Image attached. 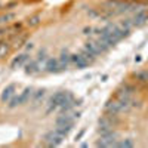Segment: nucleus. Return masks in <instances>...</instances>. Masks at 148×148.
I'll list each match as a JSON object with an SVG mask.
<instances>
[{
	"mask_svg": "<svg viewBox=\"0 0 148 148\" xmlns=\"http://www.w3.org/2000/svg\"><path fill=\"white\" fill-rule=\"evenodd\" d=\"M58 61H59V67H61V70H65V68L68 67V64L71 62V55H70L67 51H64L62 53H61V56L58 58Z\"/></svg>",
	"mask_w": 148,
	"mask_h": 148,
	"instance_id": "nucleus-14",
	"label": "nucleus"
},
{
	"mask_svg": "<svg viewBox=\"0 0 148 148\" xmlns=\"http://www.w3.org/2000/svg\"><path fill=\"white\" fill-rule=\"evenodd\" d=\"M21 28H22V24H21V22H18V24H15V25L12 27V30H10V31H19Z\"/></svg>",
	"mask_w": 148,
	"mask_h": 148,
	"instance_id": "nucleus-23",
	"label": "nucleus"
},
{
	"mask_svg": "<svg viewBox=\"0 0 148 148\" xmlns=\"http://www.w3.org/2000/svg\"><path fill=\"white\" fill-rule=\"evenodd\" d=\"M79 119V113L77 114H59L58 117H56V120H55V123L56 125H74V119Z\"/></svg>",
	"mask_w": 148,
	"mask_h": 148,
	"instance_id": "nucleus-10",
	"label": "nucleus"
},
{
	"mask_svg": "<svg viewBox=\"0 0 148 148\" xmlns=\"http://www.w3.org/2000/svg\"><path fill=\"white\" fill-rule=\"evenodd\" d=\"M15 89H16V84H9L8 88H5V90L2 92V96H0L2 102H9L10 98L15 95Z\"/></svg>",
	"mask_w": 148,
	"mask_h": 148,
	"instance_id": "nucleus-12",
	"label": "nucleus"
},
{
	"mask_svg": "<svg viewBox=\"0 0 148 148\" xmlns=\"http://www.w3.org/2000/svg\"><path fill=\"white\" fill-rule=\"evenodd\" d=\"M71 62L76 65V68H80V70L86 68V67L90 64L89 59L86 58L83 53H74V55H71Z\"/></svg>",
	"mask_w": 148,
	"mask_h": 148,
	"instance_id": "nucleus-8",
	"label": "nucleus"
},
{
	"mask_svg": "<svg viewBox=\"0 0 148 148\" xmlns=\"http://www.w3.org/2000/svg\"><path fill=\"white\" fill-rule=\"evenodd\" d=\"M116 147H126V148H130L133 147V142L130 139H126V141H121V142H116Z\"/></svg>",
	"mask_w": 148,
	"mask_h": 148,
	"instance_id": "nucleus-20",
	"label": "nucleus"
},
{
	"mask_svg": "<svg viewBox=\"0 0 148 148\" xmlns=\"http://www.w3.org/2000/svg\"><path fill=\"white\" fill-rule=\"evenodd\" d=\"M39 71H40V68H39V62H37V59L36 61H30V62L25 64V73L27 74H36Z\"/></svg>",
	"mask_w": 148,
	"mask_h": 148,
	"instance_id": "nucleus-15",
	"label": "nucleus"
},
{
	"mask_svg": "<svg viewBox=\"0 0 148 148\" xmlns=\"http://www.w3.org/2000/svg\"><path fill=\"white\" fill-rule=\"evenodd\" d=\"M130 21H132V25H135V27L144 25V24L148 21V12L145 9H141L138 12H135V15H133V18Z\"/></svg>",
	"mask_w": 148,
	"mask_h": 148,
	"instance_id": "nucleus-7",
	"label": "nucleus"
},
{
	"mask_svg": "<svg viewBox=\"0 0 148 148\" xmlns=\"http://www.w3.org/2000/svg\"><path fill=\"white\" fill-rule=\"evenodd\" d=\"M47 58H46V51H45V49H43V51H40L39 52V58H37V62H43V61H46Z\"/></svg>",
	"mask_w": 148,
	"mask_h": 148,
	"instance_id": "nucleus-21",
	"label": "nucleus"
},
{
	"mask_svg": "<svg viewBox=\"0 0 148 148\" xmlns=\"http://www.w3.org/2000/svg\"><path fill=\"white\" fill-rule=\"evenodd\" d=\"M14 18H15V14H12V12H9V14H5V15L0 16V24H8V22H10Z\"/></svg>",
	"mask_w": 148,
	"mask_h": 148,
	"instance_id": "nucleus-18",
	"label": "nucleus"
},
{
	"mask_svg": "<svg viewBox=\"0 0 148 148\" xmlns=\"http://www.w3.org/2000/svg\"><path fill=\"white\" fill-rule=\"evenodd\" d=\"M116 139H117V133L113 130L101 133V138L96 142V147H116V142H117Z\"/></svg>",
	"mask_w": 148,
	"mask_h": 148,
	"instance_id": "nucleus-6",
	"label": "nucleus"
},
{
	"mask_svg": "<svg viewBox=\"0 0 148 148\" xmlns=\"http://www.w3.org/2000/svg\"><path fill=\"white\" fill-rule=\"evenodd\" d=\"M64 141V136L62 135H59L56 130H52V132H49L45 135V138H43V145L46 147H58L61 145Z\"/></svg>",
	"mask_w": 148,
	"mask_h": 148,
	"instance_id": "nucleus-5",
	"label": "nucleus"
},
{
	"mask_svg": "<svg viewBox=\"0 0 148 148\" xmlns=\"http://www.w3.org/2000/svg\"><path fill=\"white\" fill-rule=\"evenodd\" d=\"M39 21H40V16H39V15L31 16V18L27 21V25H28V27H34V25H37V24H39Z\"/></svg>",
	"mask_w": 148,
	"mask_h": 148,
	"instance_id": "nucleus-19",
	"label": "nucleus"
},
{
	"mask_svg": "<svg viewBox=\"0 0 148 148\" xmlns=\"http://www.w3.org/2000/svg\"><path fill=\"white\" fill-rule=\"evenodd\" d=\"M10 52V45L5 40H0V58H5Z\"/></svg>",
	"mask_w": 148,
	"mask_h": 148,
	"instance_id": "nucleus-17",
	"label": "nucleus"
},
{
	"mask_svg": "<svg viewBox=\"0 0 148 148\" xmlns=\"http://www.w3.org/2000/svg\"><path fill=\"white\" fill-rule=\"evenodd\" d=\"M73 126L74 125H56V127H55V130L59 133V135H62V136L65 138L67 135L71 132V129H73Z\"/></svg>",
	"mask_w": 148,
	"mask_h": 148,
	"instance_id": "nucleus-16",
	"label": "nucleus"
},
{
	"mask_svg": "<svg viewBox=\"0 0 148 148\" xmlns=\"http://www.w3.org/2000/svg\"><path fill=\"white\" fill-rule=\"evenodd\" d=\"M126 36H129V28L117 25V24H108L107 27L101 28V31H99V40L107 43L108 46H114L121 39H125Z\"/></svg>",
	"mask_w": 148,
	"mask_h": 148,
	"instance_id": "nucleus-1",
	"label": "nucleus"
},
{
	"mask_svg": "<svg viewBox=\"0 0 148 148\" xmlns=\"http://www.w3.org/2000/svg\"><path fill=\"white\" fill-rule=\"evenodd\" d=\"M73 96L68 93V92H56L51 99H49V108H47V113H51V111H53L55 108L58 107H62L65 102L71 101Z\"/></svg>",
	"mask_w": 148,
	"mask_h": 148,
	"instance_id": "nucleus-2",
	"label": "nucleus"
},
{
	"mask_svg": "<svg viewBox=\"0 0 148 148\" xmlns=\"http://www.w3.org/2000/svg\"><path fill=\"white\" fill-rule=\"evenodd\" d=\"M6 34V28H0V40H2V37Z\"/></svg>",
	"mask_w": 148,
	"mask_h": 148,
	"instance_id": "nucleus-24",
	"label": "nucleus"
},
{
	"mask_svg": "<svg viewBox=\"0 0 148 148\" xmlns=\"http://www.w3.org/2000/svg\"><path fill=\"white\" fill-rule=\"evenodd\" d=\"M33 89L31 88H25L19 95H14L10 98V101H9V108H15L18 105H24V104H27L30 99H31V96H33Z\"/></svg>",
	"mask_w": 148,
	"mask_h": 148,
	"instance_id": "nucleus-3",
	"label": "nucleus"
},
{
	"mask_svg": "<svg viewBox=\"0 0 148 148\" xmlns=\"http://www.w3.org/2000/svg\"><path fill=\"white\" fill-rule=\"evenodd\" d=\"M108 47H110V46H108L107 43L101 42V40H89V42H86V45H84V49H86V51H89V52L93 53L95 56L104 53Z\"/></svg>",
	"mask_w": 148,
	"mask_h": 148,
	"instance_id": "nucleus-4",
	"label": "nucleus"
},
{
	"mask_svg": "<svg viewBox=\"0 0 148 148\" xmlns=\"http://www.w3.org/2000/svg\"><path fill=\"white\" fill-rule=\"evenodd\" d=\"M30 61V55L27 53V52H24V53H21V55H18V56H15L14 59H12V62H10V67L14 68V70H16V68H21V67H24L27 62Z\"/></svg>",
	"mask_w": 148,
	"mask_h": 148,
	"instance_id": "nucleus-9",
	"label": "nucleus"
},
{
	"mask_svg": "<svg viewBox=\"0 0 148 148\" xmlns=\"http://www.w3.org/2000/svg\"><path fill=\"white\" fill-rule=\"evenodd\" d=\"M96 30H98V28H93V27H88V28H84V30H83V34H86V36H88V34H89V36H92V34H95L93 31H96Z\"/></svg>",
	"mask_w": 148,
	"mask_h": 148,
	"instance_id": "nucleus-22",
	"label": "nucleus"
},
{
	"mask_svg": "<svg viewBox=\"0 0 148 148\" xmlns=\"http://www.w3.org/2000/svg\"><path fill=\"white\" fill-rule=\"evenodd\" d=\"M45 70L47 73H58V71H61L59 61L56 58H47L45 61Z\"/></svg>",
	"mask_w": 148,
	"mask_h": 148,
	"instance_id": "nucleus-11",
	"label": "nucleus"
},
{
	"mask_svg": "<svg viewBox=\"0 0 148 148\" xmlns=\"http://www.w3.org/2000/svg\"><path fill=\"white\" fill-rule=\"evenodd\" d=\"M45 93H46L45 89H39V90H36V92L33 93V96H31V104H33V107H39V105H40V102L43 101V98H45Z\"/></svg>",
	"mask_w": 148,
	"mask_h": 148,
	"instance_id": "nucleus-13",
	"label": "nucleus"
}]
</instances>
